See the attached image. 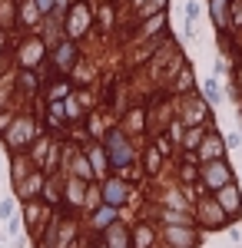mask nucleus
Listing matches in <instances>:
<instances>
[{
  "mask_svg": "<svg viewBox=\"0 0 242 248\" xmlns=\"http://www.w3.org/2000/svg\"><path fill=\"white\" fill-rule=\"evenodd\" d=\"M34 139V123L30 119H14V126L3 133V142L10 146V149H20V146H27Z\"/></svg>",
  "mask_w": 242,
  "mask_h": 248,
  "instance_id": "nucleus-1",
  "label": "nucleus"
},
{
  "mask_svg": "<svg viewBox=\"0 0 242 248\" xmlns=\"http://www.w3.org/2000/svg\"><path fill=\"white\" fill-rule=\"evenodd\" d=\"M106 149H110V162L113 166H126V162L133 159V149L126 146V139H123L120 133L106 136Z\"/></svg>",
  "mask_w": 242,
  "mask_h": 248,
  "instance_id": "nucleus-2",
  "label": "nucleus"
},
{
  "mask_svg": "<svg viewBox=\"0 0 242 248\" xmlns=\"http://www.w3.org/2000/svg\"><path fill=\"white\" fill-rule=\"evenodd\" d=\"M40 57H43V43H40V40H27V43L20 46V66H23V70H34Z\"/></svg>",
  "mask_w": 242,
  "mask_h": 248,
  "instance_id": "nucleus-3",
  "label": "nucleus"
},
{
  "mask_svg": "<svg viewBox=\"0 0 242 248\" xmlns=\"http://www.w3.org/2000/svg\"><path fill=\"white\" fill-rule=\"evenodd\" d=\"M20 20H23V23H30V27L40 20V7L34 3V0H23V3H20Z\"/></svg>",
  "mask_w": 242,
  "mask_h": 248,
  "instance_id": "nucleus-4",
  "label": "nucleus"
},
{
  "mask_svg": "<svg viewBox=\"0 0 242 248\" xmlns=\"http://www.w3.org/2000/svg\"><path fill=\"white\" fill-rule=\"evenodd\" d=\"M83 27H86V14H83V7H76L73 17H70V33H80Z\"/></svg>",
  "mask_w": 242,
  "mask_h": 248,
  "instance_id": "nucleus-5",
  "label": "nucleus"
},
{
  "mask_svg": "<svg viewBox=\"0 0 242 248\" xmlns=\"http://www.w3.org/2000/svg\"><path fill=\"white\" fill-rule=\"evenodd\" d=\"M70 57H73V50H70V43H63V46L56 50V63H60V66H67V63H70Z\"/></svg>",
  "mask_w": 242,
  "mask_h": 248,
  "instance_id": "nucleus-6",
  "label": "nucleus"
},
{
  "mask_svg": "<svg viewBox=\"0 0 242 248\" xmlns=\"http://www.w3.org/2000/svg\"><path fill=\"white\" fill-rule=\"evenodd\" d=\"M0 218H14V199H0Z\"/></svg>",
  "mask_w": 242,
  "mask_h": 248,
  "instance_id": "nucleus-7",
  "label": "nucleus"
},
{
  "mask_svg": "<svg viewBox=\"0 0 242 248\" xmlns=\"http://www.w3.org/2000/svg\"><path fill=\"white\" fill-rule=\"evenodd\" d=\"M106 189H110V199H113V202H120V199H123V186H116V182H113V186H106Z\"/></svg>",
  "mask_w": 242,
  "mask_h": 248,
  "instance_id": "nucleus-8",
  "label": "nucleus"
},
{
  "mask_svg": "<svg viewBox=\"0 0 242 248\" xmlns=\"http://www.w3.org/2000/svg\"><path fill=\"white\" fill-rule=\"evenodd\" d=\"M206 96H209V99H212V103H216V99H219V90H216V83H212V79H209V83H206Z\"/></svg>",
  "mask_w": 242,
  "mask_h": 248,
  "instance_id": "nucleus-9",
  "label": "nucleus"
},
{
  "mask_svg": "<svg viewBox=\"0 0 242 248\" xmlns=\"http://www.w3.org/2000/svg\"><path fill=\"white\" fill-rule=\"evenodd\" d=\"M110 218H113V209H103L100 215H96V225H106Z\"/></svg>",
  "mask_w": 242,
  "mask_h": 248,
  "instance_id": "nucleus-10",
  "label": "nucleus"
},
{
  "mask_svg": "<svg viewBox=\"0 0 242 248\" xmlns=\"http://www.w3.org/2000/svg\"><path fill=\"white\" fill-rule=\"evenodd\" d=\"M7 232H10V235H20V218H10V222H7Z\"/></svg>",
  "mask_w": 242,
  "mask_h": 248,
  "instance_id": "nucleus-11",
  "label": "nucleus"
},
{
  "mask_svg": "<svg viewBox=\"0 0 242 248\" xmlns=\"http://www.w3.org/2000/svg\"><path fill=\"white\" fill-rule=\"evenodd\" d=\"M34 3H37V7H40V14H47V10L53 7V0H34Z\"/></svg>",
  "mask_w": 242,
  "mask_h": 248,
  "instance_id": "nucleus-12",
  "label": "nucleus"
},
{
  "mask_svg": "<svg viewBox=\"0 0 242 248\" xmlns=\"http://www.w3.org/2000/svg\"><path fill=\"white\" fill-rule=\"evenodd\" d=\"M0 53H3V30H0Z\"/></svg>",
  "mask_w": 242,
  "mask_h": 248,
  "instance_id": "nucleus-13",
  "label": "nucleus"
}]
</instances>
